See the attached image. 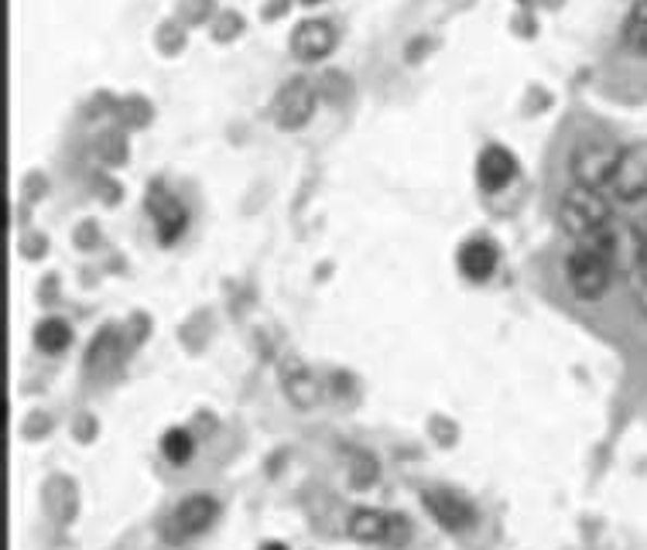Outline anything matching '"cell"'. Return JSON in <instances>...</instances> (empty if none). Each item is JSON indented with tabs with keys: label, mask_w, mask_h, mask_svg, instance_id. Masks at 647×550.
<instances>
[{
	"label": "cell",
	"mask_w": 647,
	"mask_h": 550,
	"mask_svg": "<svg viewBox=\"0 0 647 550\" xmlns=\"http://www.w3.org/2000/svg\"><path fill=\"white\" fill-rule=\"evenodd\" d=\"M309 4H319V0H309Z\"/></svg>",
	"instance_id": "ac0fdd59"
},
{
	"label": "cell",
	"mask_w": 647,
	"mask_h": 550,
	"mask_svg": "<svg viewBox=\"0 0 647 550\" xmlns=\"http://www.w3.org/2000/svg\"><path fill=\"white\" fill-rule=\"evenodd\" d=\"M559 220H562V229L575 239V243L613 233L610 202L604 199V191L599 188H586V185H572L565 191L562 202H559Z\"/></svg>",
	"instance_id": "7a4b0ae2"
},
{
	"label": "cell",
	"mask_w": 647,
	"mask_h": 550,
	"mask_svg": "<svg viewBox=\"0 0 647 550\" xmlns=\"http://www.w3.org/2000/svg\"><path fill=\"white\" fill-rule=\"evenodd\" d=\"M151 212H154V220H158V229H161V239H175L178 233H182V226H185V209L172 199V196H165V191H151Z\"/></svg>",
	"instance_id": "7c38bea8"
},
{
	"label": "cell",
	"mask_w": 647,
	"mask_h": 550,
	"mask_svg": "<svg viewBox=\"0 0 647 550\" xmlns=\"http://www.w3.org/2000/svg\"><path fill=\"white\" fill-rule=\"evenodd\" d=\"M161 451H165V459H169V462H175V465H185V462L192 459L196 441H192L189 430L175 427V430H169L165 438H161Z\"/></svg>",
	"instance_id": "2e32d148"
},
{
	"label": "cell",
	"mask_w": 647,
	"mask_h": 550,
	"mask_svg": "<svg viewBox=\"0 0 647 550\" xmlns=\"http://www.w3.org/2000/svg\"><path fill=\"white\" fill-rule=\"evenodd\" d=\"M610 191L620 202H637L647 196V143H634V148L620 151Z\"/></svg>",
	"instance_id": "277c9868"
},
{
	"label": "cell",
	"mask_w": 647,
	"mask_h": 550,
	"mask_svg": "<svg viewBox=\"0 0 647 550\" xmlns=\"http://www.w3.org/2000/svg\"><path fill=\"white\" fill-rule=\"evenodd\" d=\"M631 295L637 308L647 315V226L637 229V250H634V267H631Z\"/></svg>",
	"instance_id": "4fadbf2b"
},
{
	"label": "cell",
	"mask_w": 647,
	"mask_h": 550,
	"mask_svg": "<svg viewBox=\"0 0 647 550\" xmlns=\"http://www.w3.org/2000/svg\"><path fill=\"white\" fill-rule=\"evenodd\" d=\"M497 267V250L490 243H483V239H473L459 250V271L473 277V280H487Z\"/></svg>",
	"instance_id": "8fae6325"
},
{
	"label": "cell",
	"mask_w": 647,
	"mask_h": 550,
	"mask_svg": "<svg viewBox=\"0 0 647 550\" xmlns=\"http://www.w3.org/2000/svg\"><path fill=\"white\" fill-rule=\"evenodd\" d=\"M350 534L353 540H363V543H390L395 537V516H384L377 510H360L350 516Z\"/></svg>",
	"instance_id": "30bf717a"
},
{
	"label": "cell",
	"mask_w": 647,
	"mask_h": 550,
	"mask_svg": "<svg viewBox=\"0 0 647 550\" xmlns=\"http://www.w3.org/2000/svg\"><path fill=\"white\" fill-rule=\"evenodd\" d=\"M264 550H288L285 543H264Z\"/></svg>",
	"instance_id": "e0dca14e"
},
{
	"label": "cell",
	"mask_w": 647,
	"mask_h": 550,
	"mask_svg": "<svg viewBox=\"0 0 647 550\" xmlns=\"http://www.w3.org/2000/svg\"><path fill=\"white\" fill-rule=\"evenodd\" d=\"M518 172V164L511 158V151H503V148H487L480 158V167H476V175H480V185L483 188H503L507 182L514 178Z\"/></svg>",
	"instance_id": "9c48e42d"
},
{
	"label": "cell",
	"mask_w": 647,
	"mask_h": 550,
	"mask_svg": "<svg viewBox=\"0 0 647 550\" xmlns=\"http://www.w3.org/2000/svg\"><path fill=\"white\" fill-rule=\"evenodd\" d=\"M617 158H620V148H613V143H607V140L583 143V148L572 154V178H575V185L599 188V191L610 188Z\"/></svg>",
	"instance_id": "3957f363"
},
{
	"label": "cell",
	"mask_w": 647,
	"mask_h": 550,
	"mask_svg": "<svg viewBox=\"0 0 647 550\" xmlns=\"http://www.w3.org/2000/svg\"><path fill=\"white\" fill-rule=\"evenodd\" d=\"M69 342H73V328H69L62 318H45V322L35 328V346H38L41 352H49V355L69 349Z\"/></svg>",
	"instance_id": "5bb4252c"
},
{
	"label": "cell",
	"mask_w": 647,
	"mask_h": 550,
	"mask_svg": "<svg viewBox=\"0 0 647 550\" xmlns=\"http://www.w3.org/2000/svg\"><path fill=\"white\" fill-rule=\"evenodd\" d=\"M220 507H216V499L210 496H192V499H185L182 507L172 513L169 526H165V537L172 543H182V540H189L196 534H202L206 526H210L216 520Z\"/></svg>",
	"instance_id": "8992f818"
},
{
	"label": "cell",
	"mask_w": 647,
	"mask_h": 550,
	"mask_svg": "<svg viewBox=\"0 0 647 550\" xmlns=\"http://www.w3.org/2000/svg\"><path fill=\"white\" fill-rule=\"evenodd\" d=\"M613 267H617V239L613 233H607L572 247V253L565 257V280L575 298L599 301L613 284Z\"/></svg>",
	"instance_id": "6da1fadb"
},
{
	"label": "cell",
	"mask_w": 647,
	"mask_h": 550,
	"mask_svg": "<svg viewBox=\"0 0 647 550\" xmlns=\"http://www.w3.org/2000/svg\"><path fill=\"white\" fill-rule=\"evenodd\" d=\"M336 35H333V24L329 21H302L295 28L291 35V52L298 59H322V55H329V48H333Z\"/></svg>",
	"instance_id": "52a82bcc"
},
{
	"label": "cell",
	"mask_w": 647,
	"mask_h": 550,
	"mask_svg": "<svg viewBox=\"0 0 647 550\" xmlns=\"http://www.w3.org/2000/svg\"><path fill=\"white\" fill-rule=\"evenodd\" d=\"M315 110V86L309 79H291L274 100V124L282 130H298L309 124Z\"/></svg>",
	"instance_id": "5b68a950"
},
{
	"label": "cell",
	"mask_w": 647,
	"mask_h": 550,
	"mask_svg": "<svg viewBox=\"0 0 647 550\" xmlns=\"http://www.w3.org/2000/svg\"><path fill=\"white\" fill-rule=\"evenodd\" d=\"M623 41H627L631 52L647 55V0H637L623 24Z\"/></svg>",
	"instance_id": "9a60e30c"
},
{
	"label": "cell",
	"mask_w": 647,
	"mask_h": 550,
	"mask_svg": "<svg viewBox=\"0 0 647 550\" xmlns=\"http://www.w3.org/2000/svg\"><path fill=\"white\" fill-rule=\"evenodd\" d=\"M425 507L428 513L449 526V530H466V526H473V507L466 499H459L456 492H425Z\"/></svg>",
	"instance_id": "ba28073f"
}]
</instances>
